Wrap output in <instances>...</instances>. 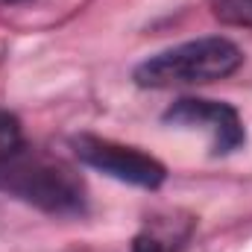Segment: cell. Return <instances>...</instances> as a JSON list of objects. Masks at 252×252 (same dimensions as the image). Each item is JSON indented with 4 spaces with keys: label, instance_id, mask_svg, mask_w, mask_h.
Returning <instances> with one entry per match:
<instances>
[{
    "label": "cell",
    "instance_id": "1",
    "mask_svg": "<svg viewBox=\"0 0 252 252\" xmlns=\"http://www.w3.org/2000/svg\"><path fill=\"white\" fill-rule=\"evenodd\" d=\"M244 62L241 50L220 35L196 38L176 44L164 53L150 56L135 67V82L141 88H176V85H202L235 73Z\"/></svg>",
    "mask_w": 252,
    "mask_h": 252
},
{
    "label": "cell",
    "instance_id": "2",
    "mask_svg": "<svg viewBox=\"0 0 252 252\" xmlns=\"http://www.w3.org/2000/svg\"><path fill=\"white\" fill-rule=\"evenodd\" d=\"M0 188L18 193L21 199L53 211L70 214L82 211V182L64 164H53L35 156H24L21 150L0 161Z\"/></svg>",
    "mask_w": 252,
    "mask_h": 252
},
{
    "label": "cell",
    "instance_id": "3",
    "mask_svg": "<svg viewBox=\"0 0 252 252\" xmlns=\"http://www.w3.org/2000/svg\"><path fill=\"white\" fill-rule=\"evenodd\" d=\"M79 161H85L88 167L126 182V185H138V188H158L167 176L164 164L156 161L153 156L135 150V147H124L97 135H79L73 141Z\"/></svg>",
    "mask_w": 252,
    "mask_h": 252
},
{
    "label": "cell",
    "instance_id": "4",
    "mask_svg": "<svg viewBox=\"0 0 252 252\" xmlns=\"http://www.w3.org/2000/svg\"><path fill=\"white\" fill-rule=\"evenodd\" d=\"M164 121L173 126H202L211 135V147L214 153H232L244 144V124L238 118V112L229 103H217V100H193L185 97L179 103H173L164 115Z\"/></svg>",
    "mask_w": 252,
    "mask_h": 252
},
{
    "label": "cell",
    "instance_id": "5",
    "mask_svg": "<svg viewBox=\"0 0 252 252\" xmlns=\"http://www.w3.org/2000/svg\"><path fill=\"white\" fill-rule=\"evenodd\" d=\"M185 241H188V226L179 229L176 223H153L135 238L132 252H179Z\"/></svg>",
    "mask_w": 252,
    "mask_h": 252
},
{
    "label": "cell",
    "instance_id": "6",
    "mask_svg": "<svg viewBox=\"0 0 252 252\" xmlns=\"http://www.w3.org/2000/svg\"><path fill=\"white\" fill-rule=\"evenodd\" d=\"M211 9L223 24L252 30V0H211Z\"/></svg>",
    "mask_w": 252,
    "mask_h": 252
},
{
    "label": "cell",
    "instance_id": "7",
    "mask_svg": "<svg viewBox=\"0 0 252 252\" xmlns=\"http://www.w3.org/2000/svg\"><path fill=\"white\" fill-rule=\"evenodd\" d=\"M21 150V126L15 118L0 112V161Z\"/></svg>",
    "mask_w": 252,
    "mask_h": 252
},
{
    "label": "cell",
    "instance_id": "8",
    "mask_svg": "<svg viewBox=\"0 0 252 252\" xmlns=\"http://www.w3.org/2000/svg\"><path fill=\"white\" fill-rule=\"evenodd\" d=\"M9 3H24V0H0V6H9Z\"/></svg>",
    "mask_w": 252,
    "mask_h": 252
}]
</instances>
